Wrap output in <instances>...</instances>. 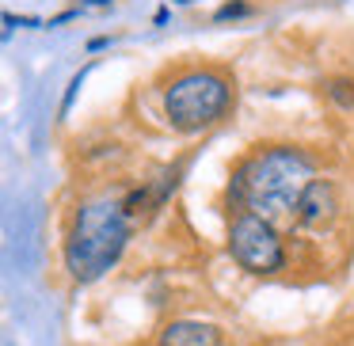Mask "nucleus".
I'll list each match as a JSON object with an SVG mask.
<instances>
[{
	"label": "nucleus",
	"mask_w": 354,
	"mask_h": 346,
	"mask_svg": "<svg viewBox=\"0 0 354 346\" xmlns=\"http://www.w3.org/2000/svg\"><path fill=\"white\" fill-rule=\"evenodd\" d=\"M316 179V156L301 145H259L232 168L229 198L259 217L293 213Z\"/></svg>",
	"instance_id": "obj_1"
},
{
	"label": "nucleus",
	"mask_w": 354,
	"mask_h": 346,
	"mask_svg": "<svg viewBox=\"0 0 354 346\" xmlns=\"http://www.w3.org/2000/svg\"><path fill=\"white\" fill-rule=\"evenodd\" d=\"M133 232V217L122 198H88L77 206L65 236V270L73 282L88 285L103 278L118 259H122L126 244Z\"/></svg>",
	"instance_id": "obj_2"
},
{
	"label": "nucleus",
	"mask_w": 354,
	"mask_h": 346,
	"mask_svg": "<svg viewBox=\"0 0 354 346\" xmlns=\"http://www.w3.org/2000/svg\"><path fill=\"white\" fill-rule=\"evenodd\" d=\"M236 88L221 69H183L168 80V88L160 92V107L164 118L176 133H202L209 126H217L225 115L232 110Z\"/></svg>",
	"instance_id": "obj_3"
},
{
	"label": "nucleus",
	"mask_w": 354,
	"mask_h": 346,
	"mask_svg": "<svg viewBox=\"0 0 354 346\" xmlns=\"http://www.w3.org/2000/svg\"><path fill=\"white\" fill-rule=\"evenodd\" d=\"M229 255L248 274H278L286 270V244L282 232L270 217H259L252 209H236L229 217Z\"/></svg>",
	"instance_id": "obj_4"
},
{
	"label": "nucleus",
	"mask_w": 354,
	"mask_h": 346,
	"mask_svg": "<svg viewBox=\"0 0 354 346\" xmlns=\"http://www.w3.org/2000/svg\"><path fill=\"white\" fill-rule=\"evenodd\" d=\"M339 213V191L331 179H313L308 183V191L301 194L297 209H293V221L301 224V229H320V224L335 221Z\"/></svg>",
	"instance_id": "obj_5"
},
{
	"label": "nucleus",
	"mask_w": 354,
	"mask_h": 346,
	"mask_svg": "<svg viewBox=\"0 0 354 346\" xmlns=\"http://www.w3.org/2000/svg\"><path fill=\"white\" fill-rule=\"evenodd\" d=\"M156 346H225V331L209 320H171L160 327Z\"/></svg>",
	"instance_id": "obj_6"
},
{
	"label": "nucleus",
	"mask_w": 354,
	"mask_h": 346,
	"mask_svg": "<svg viewBox=\"0 0 354 346\" xmlns=\"http://www.w3.org/2000/svg\"><path fill=\"white\" fill-rule=\"evenodd\" d=\"M248 4L244 0H229V4H221V8L214 12V23H225V19H240V16H248Z\"/></svg>",
	"instance_id": "obj_7"
},
{
	"label": "nucleus",
	"mask_w": 354,
	"mask_h": 346,
	"mask_svg": "<svg viewBox=\"0 0 354 346\" xmlns=\"http://www.w3.org/2000/svg\"><path fill=\"white\" fill-rule=\"evenodd\" d=\"M328 92H331V99H339L343 107H354V88L346 84V80H331Z\"/></svg>",
	"instance_id": "obj_8"
},
{
	"label": "nucleus",
	"mask_w": 354,
	"mask_h": 346,
	"mask_svg": "<svg viewBox=\"0 0 354 346\" xmlns=\"http://www.w3.org/2000/svg\"><path fill=\"white\" fill-rule=\"evenodd\" d=\"M84 77H88V69L84 73H77V77L69 80V92H65V103H62V118L69 115V107H73V99H77V92H80V84H84Z\"/></svg>",
	"instance_id": "obj_9"
}]
</instances>
